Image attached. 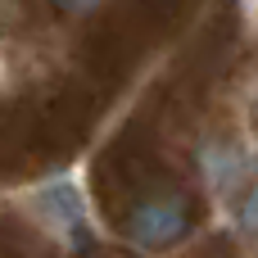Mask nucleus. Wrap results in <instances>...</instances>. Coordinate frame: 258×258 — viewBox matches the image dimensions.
Listing matches in <instances>:
<instances>
[{
    "instance_id": "obj_1",
    "label": "nucleus",
    "mask_w": 258,
    "mask_h": 258,
    "mask_svg": "<svg viewBox=\"0 0 258 258\" xmlns=\"http://www.w3.org/2000/svg\"><path fill=\"white\" fill-rule=\"evenodd\" d=\"M190 227H195V200L181 190H150L122 218V236L136 249H168L186 240Z\"/></svg>"
},
{
    "instance_id": "obj_2",
    "label": "nucleus",
    "mask_w": 258,
    "mask_h": 258,
    "mask_svg": "<svg viewBox=\"0 0 258 258\" xmlns=\"http://www.w3.org/2000/svg\"><path fill=\"white\" fill-rule=\"evenodd\" d=\"M200 172L213 195H236L249 186V154L236 141H209L200 145Z\"/></svg>"
},
{
    "instance_id": "obj_3",
    "label": "nucleus",
    "mask_w": 258,
    "mask_h": 258,
    "mask_svg": "<svg viewBox=\"0 0 258 258\" xmlns=\"http://www.w3.org/2000/svg\"><path fill=\"white\" fill-rule=\"evenodd\" d=\"M45 218L54 222V231H63L68 240H73V249H82V236H86V213H82V200H77V190L73 186H54V190H45Z\"/></svg>"
},
{
    "instance_id": "obj_4",
    "label": "nucleus",
    "mask_w": 258,
    "mask_h": 258,
    "mask_svg": "<svg viewBox=\"0 0 258 258\" xmlns=\"http://www.w3.org/2000/svg\"><path fill=\"white\" fill-rule=\"evenodd\" d=\"M236 227H240V236L258 240V177H249V186L236 200Z\"/></svg>"
},
{
    "instance_id": "obj_5",
    "label": "nucleus",
    "mask_w": 258,
    "mask_h": 258,
    "mask_svg": "<svg viewBox=\"0 0 258 258\" xmlns=\"http://www.w3.org/2000/svg\"><path fill=\"white\" fill-rule=\"evenodd\" d=\"M50 5H54L63 18H86V14H95L104 0H50Z\"/></svg>"
}]
</instances>
